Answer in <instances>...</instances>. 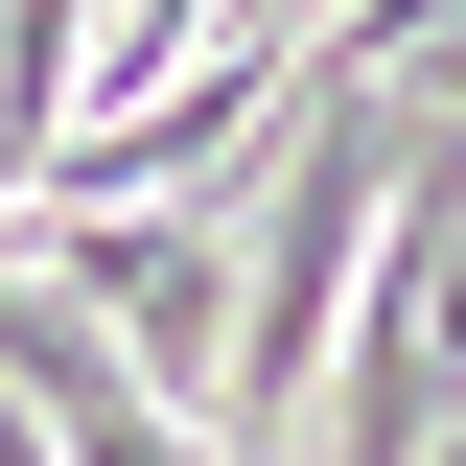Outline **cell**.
<instances>
[{
	"instance_id": "6da1fadb",
	"label": "cell",
	"mask_w": 466,
	"mask_h": 466,
	"mask_svg": "<svg viewBox=\"0 0 466 466\" xmlns=\"http://www.w3.org/2000/svg\"><path fill=\"white\" fill-rule=\"evenodd\" d=\"M24 280H70L164 397H233V210H47Z\"/></svg>"
},
{
	"instance_id": "7a4b0ae2",
	"label": "cell",
	"mask_w": 466,
	"mask_h": 466,
	"mask_svg": "<svg viewBox=\"0 0 466 466\" xmlns=\"http://www.w3.org/2000/svg\"><path fill=\"white\" fill-rule=\"evenodd\" d=\"M0 466H70V443H47V420H24V397H0Z\"/></svg>"
}]
</instances>
